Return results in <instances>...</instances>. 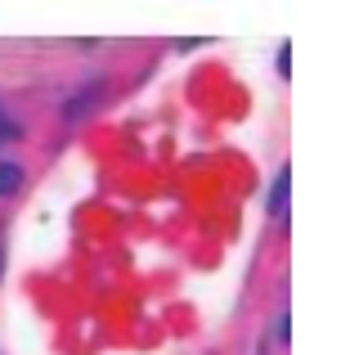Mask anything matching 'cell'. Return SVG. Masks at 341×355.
<instances>
[{"label": "cell", "mask_w": 341, "mask_h": 355, "mask_svg": "<svg viewBox=\"0 0 341 355\" xmlns=\"http://www.w3.org/2000/svg\"><path fill=\"white\" fill-rule=\"evenodd\" d=\"M18 184H23V166L0 162V193H18Z\"/></svg>", "instance_id": "cell-1"}, {"label": "cell", "mask_w": 341, "mask_h": 355, "mask_svg": "<svg viewBox=\"0 0 341 355\" xmlns=\"http://www.w3.org/2000/svg\"><path fill=\"white\" fill-rule=\"evenodd\" d=\"M283 207H288V171L274 180V193H270V211L274 216H283Z\"/></svg>", "instance_id": "cell-2"}, {"label": "cell", "mask_w": 341, "mask_h": 355, "mask_svg": "<svg viewBox=\"0 0 341 355\" xmlns=\"http://www.w3.org/2000/svg\"><path fill=\"white\" fill-rule=\"evenodd\" d=\"M0 139H14V121H9L5 113H0Z\"/></svg>", "instance_id": "cell-3"}, {"label": "cell", "mask_w": 341, "mask_h": 355, "mask_svg": "<svg viewBox=\"0 0 341 355\" xmlns=\"http://www.w3.org/2000/svg\"><path fill=\"white\" fill-rule=\"evenodd\" d=\"M0 266H5V261H0Z\"/></svg>", "instance_id": "cell-4"}]
</instances>
